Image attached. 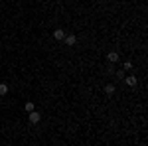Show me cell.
I'll return each instance as SVG.
<instances>
[{"mask_svg": "<svg viewBox=\"0 0 148 146\" xmlns=\"http://www.w3.org/2000/svg\"><path fill=\"white\" fill-rule=\"evenodd\" d=\"M24 109H26V112H32V111H34V103H26Z\"/></svg>", "mask_w": 148, "mask_h": 146, "instance_id": "cell-8", "label": "cell"}, {"mask_svg": "<svg viewBox=\"0 0 148 146\" xmlns=\"http://www.w3.org/2000/svg\"><path fill=\"white\" fill-rule=\"evenodd\" d=\"M114 91H116L114 85H105V93H107V95H114Z\"/></svg>", "mask_w": 148, "mask_h": 146, "instance_id": "cell-6", "label": "cell"}, {"mask_svg": "<svg viewBox=\"0 0 148 146\" xmlns=\"http://www.w3.org/2000/svg\"><path fill=\"white\" fill-rule=\"evenodd\" d=\"M53 38H56L57 42H61V40H63V38H65V32H63V30H59V28H57L56 32H53Z\"/></svg>", "mask_w": 148, "mask_h": 146, "instance_id": "cell-4", "label": "cell"}, {"mask_svg": "<svg viewBox=\"0 0 148 146\" xmlns=\"http://www.w3.org/2000/svg\"><path fill=\"white\" fill-rule=\"evenodd\" d=\"M125 69H132V61H125Z\"/></svg>", "mask_w": 148, "mask_h": 146, "instance_id": "cell-9", "label": "cell"}, {"mask_svg": "<svg viewBox=\"0 0 148 146\" xmlns=\"http://www.w3.org/2000/svg\"><path fill=\"white\" fill-rule=\"evenodd\" d=\"M40 119H42V114H40L38 111L28 112V121H30V124H38V123H40Z\"/></svg>", "mask_w": 148, "mask_h": 146, "instance_id": "cell-1", "label": "cell"}, {"mask_svg": "<svg viewBox=\"0 0 148 146\" xmlns=\"http://www.w3.org/2000/svg\"><path fill=\"white\" fill-rule=\"evenodd\" d=\"M63 42H65L67 45H75V44H77V38H75V36H65Z\"/></svg>", "mask_w": 148, "mask_h": 146, "instance_id": "cell-3", "label": "cell"}, {"mask_svg": "<svg viewBox=\"0 0 148 146\" xmlns=\"http://www.w3.org/2000/svg\"><path fill=\"white\" fill-rule=\"evenodd\" d=\"M136 83H138V81H136V75H128V77H126V85H128V87H134Z\"/></svg>", "mask_w": 148, "mask_h": 146, "instance_id": "cell-5", "label": "cell"}, {"mask_svg": "<svg viewBox=\"0 0 148 146\" xmlns=\"http://www.w3.org/2000/svg\"><path fill=\"white\" fill-rule=\"evenodd\" d=\"M107 59H109L111 63H116V61L121 59V56H119L116 51H109V53H107Z\"/></svg>", "mask_w": 148, "mask_h": 146, "instance_id": "cell-2", "label": "cell"}, {"mask_svg": "<svg viewBox=\"0 0 148 146\" xmlns=\"http://www.w3.org/2000/svg\"><path fill=\"white\" fill-rule=\"evenodd\" d=\"M8 93V85L6 83H0V95H6Z\"/></svg>", "mask_w": 148, "mask_h": 146, "instance_id": "cell-7", "label": "cell"}]
</instances>
